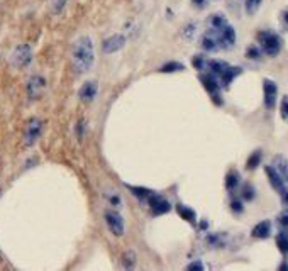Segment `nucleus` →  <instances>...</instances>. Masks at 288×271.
Masks as SVG:
<instances>
[{
	"instance_id": "1",
	"label": "nucleus",
	"mask_w": 288,
	"mask_h": 271,
	"mask_svg": "<svg viewBox=\"0 0 288 271\" xmlns=\"http://www.w3.org/2000/svg\"><path fill=\"white\" fill-rule=\"evenodd\" d=\"M71 61L78 73H87L95 63V49L88 36H81L75 41L71 49Z\"/></svg>"
},
{
	"instance_id": "2",
	"label": "nucleus",
	"mask_w": 288,
	"mask_h": 271,
	"mask_svg": "<svg viewBox=\"0 0 288 271\" xmlns=\"http://www.w3.org/2000/svg\"><path fill=\"white\" fill-rule=\"evenodd\" d=\"M258 41L261 44V51L268 56H276L281 49V37L276 32L261 31L258 32Z\"/></svg>"
},
{
	"instance_id": "3",
	"label": "nucleus",
	"mask_w": 288,
	"mask_h": 271,
	"mask_svg": "<svg viewBox=\"0 0 288 271\" xmlns=\"http://www.w3.org/2000/svg\"><path fill=\"white\" fill-rule=\"evenodd\" d=\"M209 31L214 32V36L217 37L220 49H231L236 44V31L229 22L220 27V29H209Z\"/></svg>"
},
{
	"instance_id": "4",
	"label": "nucleus",
	"mask_w": 288,
	"mask_h": 271,
	"mask_svg": "<svg viewBox=\"0 0 288 271\" xmlns=\"http://www.w3.org/2000/svg\"><path fill=\"white\" fill-rule=\"evenodd\" d=\"M200 81H202L203 88H205L210 95H212V100L217 105L222 103V100H220V93H219L220 84H219L217 76H214L212 73H203V75H200Z\"/></svg>"
},
{
	"instance_id": "5",
	"label": "nucleus",
	"mask_w": 288,
	"mask_h": 271,
	"mask_svg": "<svg viewBox=\"0 0 288 271\" xmlns=\"http://www.w3.org/2000/svg\"><path fill=\"white\" fill-rule=\"evenodd\" d=\"M12 63L19 68H24L32 61V49L29 44H19L12 53Z\"/></svg>"
},
{
	"instance_id": "6",
	"label": "nucleus",
	"mask_w": 288,
	"mask_h": 271,
	"mask_svg": "<svg viewBox=\"0 0 288 271\" xmlns=\"http://www.w3.org/2000/svg\"><path fill=\"white\" fill-rule=\"evenodd\" d=\"M104 217H105V222H107L110 232H112L114 236H122L124 234V229H126L124 219L119 212H115V210H107Z\"/></svg>"
},
{
	"instance_id": "7",
	"label": "nucleus",
	"mask_w": 288,
	"mask_h": 271,
	"mask_svg": "<svg viewBox=\"0 0 288 271\" xmlns=\"http://www.w3.org/2000/svg\"><path fill=\"white\" fill-rule=\"evenodd\" d=\"M148 205L151 209V212L154 215H161V214H168L171 210V203L166 200L164 197L158 195V193H151V197L148 198Z\"/></svg>"
},
{
	"instance_id": "8",
	"label": "nucleus",
	"mask_w": 288,
	"mask_h": 271,
	"mask_svg": "<svg viewBox=\"0 0 288 271\" xmlns=\"http://www.w3.org/2000/svg\"><path fill=\"white\" fill-rule=\"evenodd\" d=\"M263 92H264V105L266 109H273L276 103V95H278V87L273 80H264L263 81Z\"/></svg>"
},
{
	"instance_id": "9",
	"label": "nucleus",
	"mask_w": 288,
	"mask_h": 271,
	"mask_svg": "<svg viewBox=\"0 0 288 271\" xmlns=\"http://www.w3.org/2000/svg\"><path fill=\"white\" fill-rule=\"evenodd\" d=\"M41 129H43V122L39 119H32L29 124H27V129H26V146H32L34 142L39 139L41 136Z\"/></svg>"
},
{
	"instance_id": "10",
	"label": "nucleus",
	"mask_w": 288,
	"mask_h": 271,
	"mask_svg": "<svg viewBox=\"0 0 288 271\" xmlns=\"http://www.w3.org/2000/svg\"><path fill=\"white\" fill-rule=\"evenodd\" d=\"M44 87H46V81H44L43 76L34 75V76H31L29 81H27V93H29L31 98H37L43 93Z\"/></svg>"
},
{
	"instance_id": "11",
	"label": "nucleus",
	"mask_w": 288,
	"mask_h": 271,
	"mask_svg": "<svg viewBox=\"0 0 288 271\" xmlns=\"http://www.w3.org/2000/svg\"><path fill=\"white\" fill-rule=\"evenodd\" d=\"M264 171H266V176H268L271 186H273L275 190L281 195V193L286 190V186H285V183H283V180H281L280 173L273 168V164H268V166H264Z\"/></svg>"
},
{
	"instance_id": "12",
	"label": "nucleus",
	"mask_w": 288,
	"mask_h": 271,
	"mask_svg": "<svg viewBox=\"0 0 288 271\" xmlns=\"http://www.w3.org/2000/svg\"><path fill=\"white\" fill-rule=\"evenodd\" d=\"M124 44H126V37L124 36H120V34H114V36H110L109 39H105L104 44H102V51L104 53H115V51H119L120 48H124Z\"/></svg>"
},
{
	"instance_id": "13",
	"label": "nucleus",
	"mask_w": 288,
	"mask_h": 271,
	"mask_svg": "<svg viewBox=\"0 0 288 271\" xmlns=\"http://www.w3.org/2000/svg\"><path fill=\"white\" fill-rule=\"evenodd\" d=\"M97 93H98V85L95 84V81H87V84L81 85L80 92H78V97L83 102H92V100H95Z\"/></svg>"
},
{
	"instance_id": "14",
	"label": "nucleus",
	"mask_w": 288,
	"mask_h": 271,
	"mask_svg": "<svg viewBox=\"0 0 288 271\" xmlns=\"http://www.w3.org/2000/svg\"><path fill=\"white\" fill-rule=\"evenodd\" d=\"M271 164H273V168L280 173L281 180H283V183H285L286 190H288V159L285 156H281V154H276Z\"/></svg>"
},
{
	"instance_id": "15",
	"label": "nucleus",
	"mask_w": 288,
	"mask_h": 271,
	"mask_svg": "<svg viewBox=\"0 0 288 271\" xmlns=\"http://www.w3.org/2000/svg\"><path fill=\"white\" fill-rule=\"evenodd\" d=\"M200 46H202L203 51H207V53H215V51H219V49H220L219 43H217V37H215L214 32H210V31H207L205 34L202 36Z\"/></svg>"
},
{
	"instance_id": "16",
	"label": "nucleus",
	"mask_w": 288,
	"mask_h": 271,
	"mask_svg": "<svg viewBox=\"0 0 288 271\" xmlns=\"http://www.w3.org/2000/svg\"><path fill=\"white\" fill-rule=\"evenodd\" d=\"M271 234V222L270 220H263V222L256 224L251 231V236L254 239H266Z\"/></svg>"
},
{
	"instance_id": "17",
	"label": "nucleus",
	"mask_w": 288,
	"mask_h": 271,
	"mask_svg": "<svg viewBox=\"0 0 288 271\" xmlns=\"http://www.w3.org/2000/svg\"><path fill=\"white\" fill-rule=\"evenodd\" d=\"M239 73H241V68H239V66H231V65H229V66L225 68L224 73L219 76V84H220V87H229V84H232V80H234Z\"/></svg>"
},
{
	"instance_id": "18",
	"label": "nucleus",
	"mask_w": 288,
	"mask_h": 271,
	"mask_svg": "<svg viewBox=\"0 0 288 271\" xmlns=\"http://www.w3.org/2000/svg\"><path fill=\"white\" fill-rule=\"evenodd\" d=\"M227 65L225 61H220V59H207V66H205V70L209 71V73H212L214 76H219L224 73L225 68H227Z\"/></svg>"
},
{
	"instance_id": "19",
	"label": "nucleus",
	"mask_w": 288,
	"mask_h": 271,
	"mask_svg": "<svg viewBox=\"0 0 288 271\" xmlns=\"http://www.w3.org/2000/svg\"><path fill=\"white\" fill-rule=\"evenodd\" d=\"M176 210H178L180 217L185 219L187 222H190V224L197 222V214H195V210H193V209L187 207V205H176Z\"/></svg>"
},
{
	"instance_id": "20",
	"label": "nucleus",
	"mask_w": 288,
	"mask_h": 271,
	"mask_svg": "<svg viewBox=\"0 0 288 271\" xmlns=\"http://www.w3.org/2000/svg\"><path fill=\"white\" fill-rule=\"evenodd\" d=\"M276 246H278L281 254H288V232H286V229H283L276 234Z\"/></svg>"
},
{
	"instance_id": "21",
	"label": "nucleus",
	"mask_w": 288,
	"mask_h": 271,
	"mask_svg": "<svg viewBox=\"0 0 288 271\" xmlns=\"http://www.w3.org/2000/svg\"><path fill=\"white\" fill-rule=\"evenodd\" d=\"M227 24V19L224 17L222 14H214V15H210L209 20H207V26H209V29H220L222 26Z\"/></svg>"
},
{
	"instance_id": "22",
	"label": "nucleus",
	"mask_w": 288,
	"mask_h": 271,
	"mask_svg": "<svg viewBox=\"0 0 288 271\" xmlns=\"http://www.w3.org/2000/svg\"><path fill=\"white\" fill-rule=\"evenodd\" d=\"M239 181H241V178H239V173H237L236 170H232V171H229V173H227V176H225V186H227V190H236V186L239 185Z\"/></svg>"
},
{
	"instance_id": "23",
	"label": "nucleus",
	"mask_w": 288,
	"mask_h": 271,
	"mask_svg": "<svg viewBox=\"0 0 288 271\" xmlns=\"http://www.w3.org/2000/svg\"><path fill=\"white\" fill-rule=\"evenodd\" d=\"M129 190L132 192V195H136L139 200L148 202V198L151 197L153 190H148V188H142V186H129Z\"/></svg>"
},
{
	"instance_id": "24",
	"label": "nucleus",
	"mask_w": 288,
	"mask_h": 271,
	"mask_svg": "<svg viewBox=\"0 0 288 271\" xmlns=\"http://www.w3.org/2000/svg\"><path fill=\"white\" fill-rule=\"evenodd\" d=\"M105 198H107V202L110 203L112 207L115 209H119V207H122V197L119 195V193H115V192H105Z\"/></svg>"
},
{
	"instance_id": "25",
	"label": "nucleus",
	"mask_w": 288,
	"mask_h": 271,
	"mask_svg": "<svg viewBox=\"0 0 288 271\" xmlns=\"http://www.w3.org/2000/svg\"><path fill=\"white\" fill-rule=\"evenodd\" d=\"M181 70H185V66L178 61H170L159 68V71H163V73H173V71H181Z\"/></svg>"
},
{
	"instance_id": "26",
	"label": "nucleus",
	"mask_w": 288,
	"mask_h": 271,
	"mask_svg": "<svg viewBox=\"0 0 288 271\" xmlns=\"http://www.w3.org/2000/svg\"><path fill=\"white\" fill-rule=\"evenodd\" d=\"M259 7H261V0H244V10L249 15L256 14Z\"/></svg>"
},
{
	"instance_id": "27",
	"label": "nucleus",
	"mask_w": 288,
	"mask_h": 271,
	"mask_svg": "<svg viewBox=\"0 0 288 271\" xmlns=\"http://www.w3.org/2000/svg\"><path fill=\"white\" fill-rule=\"evenodd\" d=\"M259 163H261V153L256 151V153H253L251 156L248 158L246 168H248V170H254V168H258Z\"/></svg>"
},
{
	"instance_id": "28",
	"label": "nucleus",
	"mask_w": 288,
	"mask_h": 271,
	"mask_svg": "<svg viewBox=\"0 0 288 271\" xmlns=\"http://www.w3.org/2000/svg\"><path fill=\"white\" fill-rule=\"evenodd\" d=\"M261 48H258V46H249L248 49H246V56L249 58V59H259L261 58Z\"/></svg>"
},
{
	"instance_id": "29",
	"label": "nucleus",
	"mask_w": 288,
	"mask_h": 271,
	"mask_svg": "<svg viewBox=\"0 0 288 271\" xmlns=\"http://www.w3.org/2000/svg\"><path fill=\"white\" fill-rule=\"evenodd\" d=\"M68 2H70V0H53V5H51L53 12L54 14H61Z\"/></svg>"
},
{
	"instance_id": "30",
	"label": "nucleus",
	"mask_w": 288,
	"mask_h": 271,
	"mask_svg": "<svg viewBox=\"0 0 288 271\" xmlns=\"http://www.w3.org/2000/svg\"><path fill=\"white\" fill-rule=\"evenodd\" d=\"M242 198H244V200H253V198H254V188H253V185H249V183L242 185Z\"/></svg>"
},
{
	"instance_id": "31",
	"label": "nucleus",
	"mask_w": 288,
	"mask_h": 271,
	"mask_svg": "<svg viewBox=\"0 0 288 271\" xmlns=\"http://www.w3.org/2000/svg\"><path fill=\"white\" fill-rule=\"evenodd\" d=\"M136 264V254L132 251H127L124 254V266L126 268H132Z\"/></svg>"
},
{
	"instance_id": "32",
	"label": "nucleus",
	"mask_w": 288,
	"mask_h": 271,
	"mask_svg": "<svg viewBox=\"0 0 288 271\" xmlns=\"http://www.w3.org/2000/svg\"><path fill=\"white\" fill-rule=\"evenodd\" d=\"M280 114H281V119L288 122V95L281 98V105H280Z\"/></svg>"
},
{
	"instance_id": "33",
	"label": "nucleus",
	"mask_w": 288,
	"mask_h": 271,
	"mask_svg": "<svg viewBox=\"0 0 288 271\" xmlns=\"http://www.w3.org/2000/svg\"><path fill=\"white\" fill-rule=\"evenodd\" d=\"M193 66H195L197 70L203 71V70H205V66H207V58H203V56L198 54V56L193 58Z\"/></svg>"
},
{
	"instance_id": "34",
	"label": "nucleus",
	"mask_w": 288,
	"mask_h": 271,
	"mask_svg": "<svg viewBox=\"0 0 288 271\" xmlns=\"http://www.w3.org/2000/svg\"><path fill=\"white\" fill-rule=\"evenodd\" d=\"M276 220H278L281 229H288V210H286V212H283V214H280Z\"/></svg>"
},
{
	"instance_id": "35",
	"label": "nucleus",
	"mask_w": 288,
	"mask_h": 271,
	"mask_svg": "<svg viewBox=\"0 0 288 271\" xmlns=\"http://www.w3.org/2000/svg\"><path fill=\"white\" fill-rule=\"evenodd\" d=\"M187 269H205V266H203V263L200 261V259H197V261H193V263H190L187 266Z\"/></svg>"
},
{
	"instance_id": "36",
	"label": "nucleus",
	"mask_w": 288,
	"mask_h": 271,
	"mask_svg": "<svg viewBox=\"0 0 288 271\" xmlns=\"http://www.w3.org/2000/svg\"><path fill=\"white\" fill-rule=\"evenodd\" d=\"M242 4V0H227V5H229L231 10H234V12H237L239 10V5Z\"/></svg>"
},
{
	"instance_id": "37",
	"label": "nucleus",
	"mask_w": 288,
	"mask_h": 271,
	"mask_svg": "<svg viewBox=\"0 0 288 271\" xmlns=\"http://www.w3.org/2000/svg\"><path fill=\"white\" fill-rule=\"evenodd\" d=\"M231 209L234 210V212H237V214L244 210V207H242V203H241L239 200H232V202H231Z\"/></svg>"
},
{
	"instance_id": "38",
	"label": "nucleus",
	"mask_w": 288,
	"mask_h": 271,
	"mask_svg": "<svg viewBox=\"0 0 288 271\" xmlns=\"http://www.w3.org/2000/svg\"><path fill=\"white\" fill-rule=\"evenodd\" d=\"M193 5H195L197 9H203V7H207V4H209V0H192Z\"/></svg>"
},
{
	"instance_id": "39",
	"label": "nucleus",
	"mask_w": 288,
	"mask_h": 271,
	"mask_svg": "<svg viewBox=\"0 0 288 271\" xmlns=\"http://www.w3.org/2000/svg\"><path fill=\"white\" fill-rule=\"evenodd\" d=\"M281 22H283V26L288 29V9L285 10L283 14H281Z\"/></svg>"
},
{
	"instance_id": "40",
	"label": "nucleus",
	"mask_w": 288,
	"mask_h": 271,
	"mask_svg": "<svg viewBox=\"0 0 288 271\" xmlns=\"http://www.w3.org/2000/svg\"><path fill=\"white\" fill-rule=\"evenodd\" d=\"M280 269H288V264H281Z\"/></svg>"
}]
</instances>
